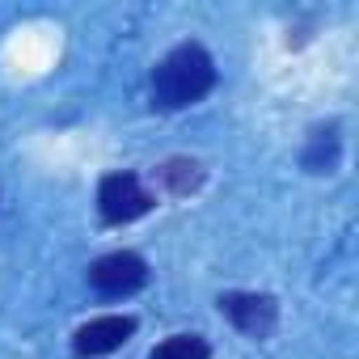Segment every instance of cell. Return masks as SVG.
I'll return each mask as SVG.
<instances>
[{
	"label": "cell",
	"mask_w": 359,
	"mask_h": 359,
	"mask_svg": "<svg viewBox=\"0 0 359 359\" xmlns=\"http://www.w3.org/2000/svg\"><path fill=\"white\" fill-rule=\"evenodd\" d=\"M216 89V64L199 43L173 47L152 68V106L156 110H187Z\"/></svg>",
	"instance_id": "cell-1"
},
{
	"label": "cell",
	"mask_w": 359,
	"mask_h": 359,
	"mask_svg": "<svg viewBox=\"0 0 359 359\" xmlns=\"http://www.w3.org/2000/svg\"><path fill=\"white\" fill-rule=\"evenodd\" d=\"M156 208V195L144 191V182L135 173L118 169V173H106L102 187H97V216L102 224H131L140 216H148Z\"/></svg>",
	"instance_id": "cell-2"
},
{
	"label": "cell",
	"mask_w": 359,
	"mask_h": 359,
	"mask_svg": "<svg viewBox=\"0 0 359 359\" xmlns=\"http://www.w3.org/2000/svg\"><path fill=\"white\" fill-rule=\"evenodd\" d=\"M144 283H148V262L140 254H131V250H114V254H106V258H97L89 266V287L97 296H110V300L131 296Z\"/></svg>",
	"instance_id": "cell-3"
},
{
	"label": "cell",
	"mask_w": 359,
	"mask_h": 359,
	"mask_svg": "<svg viewBox=\"0 0 359 359\" xmlns=\"http://www.w3.org/2000/svg\"><path fill=\"white\" fill-rule=\"evenodd\" d=\"M216 309H220V317H229L250 338H266L279 325V300L266 292H224L216 300Z\"/></svg>",
	"instance_id": "cell-4"
},
{
	"label": "cell",
	"mask_w": 359,
	"mask_h": 359,
	"mask_svg": "<svg viewBox=\"0 0 359 359\" xmlns=\"http://www.w3.org/2000/svg\"><path fill=\"white\" fill-rule=\"evenodd\" d=\"M131 334H135V317H127V313H106V317L85 321V325L72 334V351H76L81 359H97V355L118 351Z\"/></svg>",
	"instance_id": "cell-5"
},
{
	"label": "cell",
	"mask_w": 359,
	"mask_h": 359,
	"mask_svg": "<svg viewBox=\"0 0 359 359\" xmlns=\"http://www.w3.org/2000/svg\"><path fill=\"white\" fill-rule=\"evenodd\" d=\"M156 177H161V187L177 199H187L191 191L203 187V165L191 161V156H169L165 165H156Z\"/></svg>",
	"instance_id": "cell-6"
},
{
	"label": "cell",
	"mask_w": 359,
	"mask_h": 359,
	"mask_svg": "<svg viewBox=\"0 0 359 359\" xmlns=\"http://www.w3.org/2000/svg\"><path fill=\"white\" fill-rule=\"evenodd\" d=\"M300 165H304L309 173H330V169L338 165V131H334V127H317V131L309 135V148H304Z\"/></svg>",
	"instance_id": "cell-7"
},
{
	"label": "cell",
	"mask_w": 359,
	"mask_h": 359,
	"mask_svg": "<svg viewBox=\"0 0 359 359\" xmlns=\"http://www.w3.org/2000/svg\"><path fill=\"white\" fill-rule=\"evenodd\" d=\"M148 359H212V346L203 334H173V338L156 342Z\"/></svg>",
	"instance_id": "cell-8"
}]
</instances>
